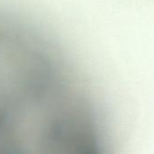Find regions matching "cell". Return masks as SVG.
Returning a JSON list of instances; mask_svg holds the SVG:
<instances>
[{
    "instance_id": "6da1fadb",
    "label": "cell",
    "mask_w": 154,
    "mask_h": 154,
    "mask_svg": "<svg viewBox=\"0 0 154 154\" xmlns=\"http://www.w3.org/2000/svg\"><path fill=\"white\" fill-rule=\"evenodd\" d=\"M8 17L0 15V151L40 134L64 78L43 42Z\"/></svg>"
}]
</instances>
